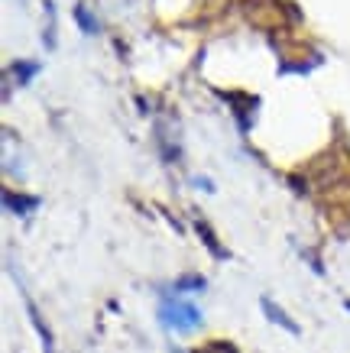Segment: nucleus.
Masks as SVG:
<instances>
[{
	"mask_svg": "<svg viewBox=\"0 0 350 353\" xmlns=\"http://www.w3.org/2000/svg\"><path fill=\"white\" fill-rule=\"evenodd\" d=\"M159 318H162L166 327H172V331L188 334V331H195V327L202 324V311H198V305H191V301L166 299L159 305Z\"/></svg>",
	"mask_w": 350,
	"mask_h": 353,
	"instance_id": "1",
	"label": "nucleus"
},
{
	"mask_svg": "<svg viewBox=\"0 0 350 353\" xmlns=\"http://www.w3.org/2000/svg\"><path fill=\"white\" fill-rule=\"evenodd\" d=\"M260 305H263V311H266V318L273 324H279V327H286L289 334H298V324L289 318L286 311L279 308V305H273V299H260Z\"/></svg>",
	"mask_w": 350,
	"mask_h": 353,
	"instance_id": "2",
	"label": "nucleus"
},
{
	"mask_svg": "<svg viewBox=\"0 0 350 353\" xmlns=\"http://www.w3.org/2000/svg\"><path fill=\"white\" fill-rule=\"evenodd\" d=\"M3 208L13 211V214H30L39 208V198H23V194H13V192H3Z\"/></svg>",
	"mask_w": 350,
	"mask_h": 353,
	"instance_id": "3",
	"label": "nucleus"
},
{
	"mask_svg": "<svg viewBox=\"0 0 350 353\" xmlns=\"http://www.w3.org/2000/svg\"><path fill=\"white\" fill-rule=\"evenodd\" d=\"M26 311H30V321H32V327H36V334L43 337V350H46V353H55V347H52V334H49V327H46V321L39 318V311H36V305H32L30 299H26Z\"/></svg>",
	"mask_w": 350,
	"mask_h": 353,
	"instance_id": "4",
	"label": "nucleus"
},
{
	"mask_svg": "<svg viewBox=\"0 0 350 353\" xmlns=\"http://www.w3.org/2000/svg\"><path fill=\"white\" fill-rule=\"evenodd\" d=\"M195 230H198V234H202V240H204V246H208V250H211L214 256L217 259H227V250H224L221 243H217V236H214V230L208 224H204V221H195Z\"/></svg>",
	"mask_w": 350,
	"mask_h": 353,
	"instance_id": "5",
	"label": "nucleus"
},
{
	"mask_svg": "<svg viewBox=\"0 0 350 353\" xmlns=\"http://www.w3.org/2000/svg\"><path fill=\"white\" fill-rule=\"evenodd\" d=\"M204 289V276H182L175 282V292H202Z\"/></svg>",
	"mask_w": 350,
	"mask_h": 353,
	"instance_id": "6",
	"label": "nucleus"
},
{
	"mask_svg": "<svg viewBox=\"0 0 350 353\" xmlns=\"http://www.w3.org/2000/svg\"><path fill=\"white\" fill-rule=\"evenodd\" d=\"M13 72H20V85H30V78L39 72V65H36V62H20Z\"/></svg>",
	"mask_w": 350,
	"mask_h": 353,
	"instance_id": "7",
	"label": "nucleus"
},
{
	"mask_svg": "<svg viewBox=\"0 0 350 353\" xmlns=\"http://www.w3.org/2000/svg\"><path fill=\"white\" fill-rule=\"evenodd\" d=\"M75 17H78V23L85 26V32H97V20H91V17H88L85 7H78V10H75Z\"/></svg>",
	"mask_w": 350,
	"mask_h": 353,
	"instance_id": "8",
	"label": "nucleus"
},
{
	"mask_svg": "<svg viewBox=\"0 0 350 353\" xmlns=\"http://www.w3.org/2000/svg\"><path fill=\"white\" fill-rule=\"evenodd\" d=\"M344 308H347V311H350V301H344Z\"/></svg>",
	"mask_w": 350,
	"mask_h": 353,
	"instance_id": "9",
	"label": "nucleus"
}]
</instances>
